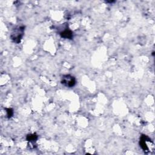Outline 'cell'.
Wrapping results in <instances>:
<instances>
[{
  "label": "cell",
  "instance_id": "1",
  "mask_svg": "<svg viewBox=\"0 0 155 155\" xmlns=\"http://www.w3.org/2000/svg\"><path fill=\"white\" fill-rule=\"evenodd\" d=\"M61 84L67 87H73L76 84V79L70 75H66L62 76Z\"/></svg>",
  "mask_w": 155,
  "mask_h": 155
},
{
  "label": "cell",
  "instance_id": "2",
  "mask_svg": "<svg viewBox=\"0 0 155 155\" xmlns=\"http://www.w3.org/2000/svg\"><path fill=\"white\" fill-rule=\"evenodd\" d=\"M24 27H20L17 30H15L11 35V38L14 42L19 43L24 34Z\"/></svg>",
  "mask_w": 155,
  "mask_h": 155
},
{
  "label": "cell",
  "instance_id": "3",
  "mask_svg": "<svg viewBox=\"0 0 155 155\" xmlns=\"http://www.w3.org/2000/svg\"><path fill=\"white\" fill-rule=\"evenodd\" d=\"M151 141L150 139L146 135H142L140 139V144L141 147L142 148V149L144 151H149V147L147 144V141Z\"/></svg>",
  "mask_w": 155,
  "mask_h": 155
},
{
  "label": "cell",
  "instance_id": "4",
  "mask_svg": "<svg viewBox=\"0 0 155 155\" xmlns=\"http://www.w3.org/2000/svg\"><path fill=\"white\" fill-rule=\"evenodd\" d=\"M60 35L62 38L66 39H72L73 37L72 32L69 29H66L60 33Z\"/></svg>",
  "mask_w": 155,
  "mask_h": 155
},
{
  "label": "cell",
  "instance_id": "5",
  "mask_svg": "<svg viewBox=\"0 0 155 155\" xmlns=\"http://www.w3.org/2000/svg\"><path fill=\"white\" fill-rule=\"evenodd\" d=\"M38 136L35 134H32V135H29L27 136V140L30 142H34L36 141L37 140Z\"/></svg>",
  "mask_w": 155,
  "mask_h": 155
},
{
  "label": "cell",
  "instance_id": "6",
  "mask_svg": "<svg viewBox=\"0 0 155 155\" xmlns=\"http://www.w3.org/2000/svg\"><path fill=\"white\" fill-rule=\"evenodd\" d=\"M6 112H7V116L9 118H11L13 116V112L12 109H6Z\"/></svg>",
  "mask_w": 155,
  "mask_h": 155
}]
</instances>
